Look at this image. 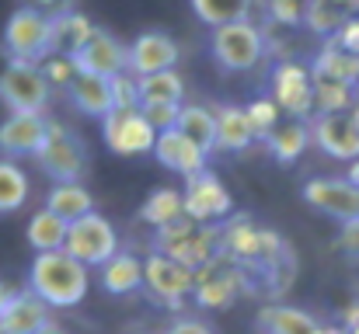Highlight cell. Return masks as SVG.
Wrapping results in <instances>:
<instances>
[{"mask_svg": "<svg viewBox=\"0 0 359 334\" xmlns=\"http://www.w3.org/2000/svg\"><path fill=\"white\" fill-rule=\"evenodd\" d=\"M244 115L251 122L255 139H269V132L279 125V105L272 98H255L251 105H244Z\"/></svg>", "mask_w": 359, "mask_h": 334, "instance_id": "36", "label": "cell"}, {"mask_svg": "<svg viewBox=\"0 0 359 334\" xmlns=\"http://www.w3.org/2000/svg\"><path fill=\"white\" fill-rule=\"evenodd\" d=\"M175 125H178L189 139H196L206 153L217 150V122H213V111L210 109H203V105H182Z\"/></svg>", "mask_w": 359, "mask_h": 334, "instance_id": "33", "label": "cell"}, {"mask_svg": "<svg viewBox=\"0 0 359 334\" xmlns=\"http://www.w3.org/2000/svg\"><path fill=\"white\" fill-rule=\"evenodd\" d=\"M304 202L339 223L359 220V185L349 178H311L304 185Z\"/></svg>", "mask_w": 359, "mask_h": 334, "instance_id": "14", "label": "cell"}, {"mask_svg": "<svg viewBox=\"0 0 359 334\" xmlns=\"http://www.w3.org/2000/svg\"><path fill=\"white\" fill-rule=\"evenodd\" d=\"M39 67H42L49 88H70V81L77 77V67H74L70 56H46Z\"/></svg>", "mask_w": 359, "mask_h": 334, "instance_id": "37", "label": "cell"}, {"mask_svg": "<svg viewBox=\"0 0 359 334\" xmlns=\"http://www.w3.org/2000/svg\"><path fill=\"white\" fill-rule=\"evenodd\" d=\"M248 289H251L248 268H241V265L227 261V258L220 254V258H213L210 265H203V268L196 272L192 296H196L203 307H210V310H227V307H234V300L244 296Z\"/></svg>", "mask_w": 359, "mask_h": 334, "instance_id": "7", "label": "cell"}, {"mask_svg": "<svg viewBox=\"0 0 359 334\" xmlns=\"http://www.w3.org/2000/svg\"><path fill=\"white\" fill-rule=\"evenodd\" d=\"M272 102L279 111L293 115V118H307L314 111V77L311 67L297 63V60H283L272 70Z\"/></svg>", "mask_w": 359, "mask_h": 334, "instance_id": "12", "label": "cell"}, {"mask_svg": "<svg viewBox=\"0 0 359 334\" xmlns=\"http://www.w3.org/2000/svg\"><path fill=\"white\" fill-rule=\"evenodd\" d=\"M74 109L88 118H105L112 111V88L105 77H95V74H77L67 88Z\"/></svg>", "mask_w": 359, "mask_h": 334, "instance_id": "21", "label": "cell"}, {"mask_svg": "<svg viewBox=\"0 0 359 334\" xmlns=\"http://www.w3.org/2000/svg\"><path fill=\"white\" fill-rule=\"evenodd\" d=\"M339 247H342L346 254L359 258V220L342 223V233H339Z\"/></svg>", "mask_w": 359, "mask_h": 334, "instance_id": "43", "label": "cell"}, {"mask_svg": "<svg viewBox=\"0 0 359 334\" xmlns=\"http://www.w3.org/2000/svg\"><path fill=\"white\" fill-rule=\"evenodd\" d=\"M28 174L21 171L18 160H0V216L4 213H18L28 202Z\"/></svg>", "mask_w": 359, "mask_h": 334, "instance_id": "31", "label": "cell"}, {"mask_svg": "<svg viewBox=\"0 0 359 334\" xmlns=\"http://www.w3.org/2000/svg\"><path fill=\"white\" fill-rule=\"evenodd\" d=\"M353 324H359V303H353V307L346 310V328H353Z\"/></svg>", "mask_w": 359, "mask_h": 334, "instance_id": "44", "label": "cell"}, {"mask_svg": "<svg viewBox=\"0 0 359 334\" xmlns=\"http://www.w3.org/2000/svg\"><path fill=\"white\" fill-rule=\"evenodd\" d=\"M356 105V88L335 81H314V109L318 111H349Z\"/></svg>", "mask_w": 359, "mask_h": 334, "instance_id": "35", "label": "cell"}, {"mask_svg": "<svg viewBox=\"0 0 359 334\" xmlns=\"http://www.w3.org/2000/svg\"><path fill=\"white\" fill-rule=\"evenodd\" d=\"M98 28L91 25L88 14L81 11H56L49 14V56H74L77 49L88 46V39L95 35Z\"/></svg>", "mask_w": 359, "mask_h": 334, "instance_id": "19", "label": "cell"}, {"mask_svg": "<svg viewBox=\"0 0 359 334\" xmlns=\"http://www.w3.org/2000/svg\"><path fill=\"white\" fill-rule=\"evenodd\" d=\"M46 209L56 213L60 220L74 223L88 213H95V195L81 185V181H56L46 195Z\"/></svg>", "mask_w": 359, "mask_h": 334, "instance_id": "25", "label": "cell"}, {"mask_svg": "<svg viewBox=\"0 0 359 334\" xmlns=\"http://www.w3.org/2000/svg\"><path fill=\"white\" fill-rule=\"evenodd\" d=\"M147 118H150V125L161 132V129H171L175 122H178V111L182 105H150V109H140Z\"/></svg>", "mask_w": 359, "mask_h": 334, "instance_id": "41", "label": "cell"}, {"mask_svg": "<svg viewBox=\"0 0 359 334\" xmlns=\"http://www.w3.org/2000/svg\"><path fill=\"white\" fill-rule=\"evenodd\" d=\"M42 324H49V307L32 289H14L0 310V334H35Z\"/></svg>", "mask_w": 359, "mask_h": 334, "instance_id": "20", "label": "cell"}, {"mask_svg": "<svg viewBox=\"0 0 359 334\" xmlns=\"http://www.w3.org/2000/svg\"><path fill=\"white\" fill-rule=\"evenodd\" d=\"M346 334H359V324H353V328H342Z\"/></svg>", "mask_w": 359, "mask_h": 334, "instance_id": "49", "label": "cell"}, {"mask_svg": "<svg viewBox=\"0 0 359 334\" xmlns=\"http://www.w3.org/2000/svg\"><path fill=\"white\" fill-rule=\"evenodd\" d=\"M332 42H335L339 49H346V53L359 56V14H349V18L342 21V28L332 35Z\"/></svg>", "mask_w": 359, "mask_h": 334, "instance_id": "40", "label": "cell"}, {"mask_svg": "<svg viewBox=\"0 0 359 334\" xmlns=\"http://www.w3.org/2000/svg\"><path fill=\"white\" fill-rule=\"evenodd\" d=\"M35 334H67V331H63L60 324H53V321H49V324H42V328H39Z\"/></svg>", "mask_w": 359, "mask_h": 334, "instance_id": "46", "label": "cell"}, {"mask_svg": "<svg viewBox=\"0 0 359 334\" xmlns=\"http://www.w3.org/2000/svg\"><path fill=\"white\" fill-rule=\"evenodd\" d=\"M182 216H185V209H182V192H178V188H168V185H164V188H154V192L147 195L143 209H140V220L150 223L154 230L182 220Z\"/></svg>", "mask_w": 359, "mask_h": 334, "instance_id": "30", "label": "cell"}, {"mask_svg": "<svg viewBox=\"0 0 359 334\" xmlns=\"http://www.w3.org/2000/svg\"><path fill=\"white\" fill-rule=\"evenodd\" d=\"M4 49L11 60L42 63L49 56V14L39 7H18L4 25Z\"/></svg>", "mask_w": 359, "mask_h": 334, "instance_id": "8", "label": "cell"}, {"mask_svg": "<svg viewBox=\"0 0 359 334\" xmlns=\"http://www.w3.org/2000/svg\"><path fill=\"white\" fill-rule=\"evenodd\" d=\"M67 226L70 223L60 220L56 213H49L46 206L28 220V230H25V237H28V244L39 251V254H46V251H63V240H67Z\"/></svg>", "mask_w": 359, "mask_h": 334, "instance_id": "29", "label": "cell"}, {"mask_svg": "<svg viewBox=\"0 0 359 334\" xmlns=\"http://www.w3.org/2000/svg\"><path fill=\"white\" fill-rule=\"evenodd\" d=\"M213 122H217V150L224 153H241L251 146L255 132H251V122L241 105H220L213 111Z\"/></svg>", "mask_w": 359, "mask_h": 334, "instance_id": "24", "label": "cell"}, {"mask_svg": "<svg viewBox=\"0 0 359 334\" xmlns=\"http://www.w3.org/2000/svg\"><path fill=\"white\" fill-rule=\"evenodd\" d=\"M102 289L109 296H129L136 289H143V261L129 251L112 254L105 265H102Z\"/></svg>", "mask_w": 359, "mask_h": 334, "instance_id": "22", "label": "cell"}, {"mask_svg": "<svg viewBox=\"0 0 359 334\" xmlns=\"http://www.w3.org/2000/svg\"><path fill=\"white\" fill-rule=\"evenodd\" d=\"M192 286H196V272H189L185 265L171 261L168 254H150L143 261V289L164 303L168 310H182L185 296H192Z\"/></svg>", "mask_w": 359, "mask_h": 334, "instance_id": "9", "label": "cell"}, {"mask_svg": "<svg viewBox=\"0 0 359 334\" xmlns=\"http://www.w3.org/2000/svg\"><path fill=\"white\" fill-rule=\"evenodd\" d=\"M150 153L157 157L161 167H168V171H175V174H182V178H192V174L206 171V157H210V153H206L196 139H189L178 125L161 129Z\"/></svg>", "mask_w": 359, "mask_h": 334, "instance_id": "15", "label": "cell"}, {"mask_svg": "<svg viewBox=\"0 0 359 334\" xmlns=\"http://www.w3.org/2000/svg\"><path fill=\"white\" fill-rule=\"evenodd\" d=\"M28 289L46 307H77L91 289V275L88 265H81L67 251H46L35 254L28 268Z\"/></svg>", "mask_w": 359, "mask_h": 334, "instance_id": "1", "label": "cell"}, {"mask_svg": "<svg viewBox=\"0 0 359 334\" xmlns=\"http://www.w3.org/2000/svg\"><path fill=\"white\" fill-rule=\"evenodd\" d=\"M192 4V14L210 25V28H220V25H231V21H244L255 7V0H189Z\"/></svg>", "mask_w": 359, "mask_h": 334, "instance_id": "32", "label": "cell"}, {"mask_svg": "<svg viewBox=\"0 0 359 334\" xmlns=\"http://www.w3.org/2000/svg\"><path fill=\"white\" fill-rule=\"evenodd\" d=\"M112 88V109H140V91H136V77L126 70V74H116L109 81Z\"/></svg>", "mask_w": 359, "mask_h": 334, "instance_id": "38", "label": "cell"}, {"mask_svg": "<svg viewBox=\"0 0 359 334\" xmlns=\"http://www.w3.org/2000/svg\"><path fill=\"white\" fill-rule=\"evenodd\" d=\"M346 178H349V181H356V185H359V160H353V164H349V174H346Z\"/></svg>", "mask_w": 359, "mask_h": 334, "instance_id": "47", "label": "cell"}, {"mask_svg": "<svg viewBox=\"0 0 359 334\" xmlns=\"http://www.w3.org/2000/svg\"><path fill=\"white\" fill-rule=\"evenodd\" d=\"M321 334H346V331H342V328H325V324H321Z\"/></svg>", "mask_w": 359, "mask_h": 334, "instance_id": "48", "label": "cell"}, {"mask_svg": "<svg viewBox=\"0 0 359 334\" xmlns=\"http://www.w3.org/2000/svg\"><path fill=\"white\" fill-rule=\"evenodd\" d=\"M63 251L88 268H102L112 254H119V230L102 213H88L67 226Z\"/></svg>", "mask_w": 359, "mask_h": 334, "instance_id": "5", "label": "cell"}, {"mask_svg": "<svg viewBox=\"0 0 359 334\" xmlns=\"http://www.w3.org/2000/svg\"><path fill=\"white\" fill-rule=\"evenodd\" d=\"M265 143H269V153H272L279 164H293V160H300V153L311 146V129H307L300 118H293V122L276 125Z\"/></svg>", "mask_w": 359, "mask_h": 334, "instance_id": "28", "label": "cell"}, {"mask_svg": "<svg viewBox=\"0 0 359 334\" xmlns=\"http://www.w3.org/2000/svg\"><path fill=\"white\" fill-rule=\"evenodd\" d=\"M157 247H161V254L185 265L189 272H199L203 265L220 258V226L182 216V220L157 230Z\"/></svg>", "mask_w": 359, "mask_h": 334, "instance_id": "2", "label": "cell"}, {"mask_svg": "<svg viewBox=\"0 0 359 334\" xmlns=\"http://www.w3.org/2000/svg\"><path fill=\"white\" fill-rule=\"evenodd\" d=\"M307 0H269V18L276 25H300Z\"/></svg>", "mask_w": 359, "mask_h": 334, "instance_id": "39", "label": "cell"}, {"mask_svg": "<svg viewBox=\"0 0 359 334\" xmlns=\"http://www.w3.org/2000/svg\"><path fill=\"white\" fill-rule=\"evenodd\" d=\"M11 296H14V289H11L7 282H0V310L7 307V300H11Z\"/></svg>", "mask_w": 359, "mask_h": 334, "instance_id": "45", "label": "cell"}, {"mask_svg": "<svg viewBox=\"0 0 359 334\" xmlns=\"http://www.w3.org/2000/svg\"><path fill=\"white\" fill-rule=\"evenodd\" d=\"M346 18H349V11L339 7L335 0H307V7H304V25L318 35H335Z\"/></svg>", "mask_w": 359, "mask_h": 334, "instance_id": "34", "label": "cell"}, {"mask_svg": "<svg viewBox=\"0 0 359 334\" xmlns=\"http://www.w3.org/2000/svg\"><path fill=\"white\" fill-rule=\"evenodd\" d=\"M164 334H213V328L199 317H178L175 324H168Z\"/></svg>", "mask_w": 359, "mask_h": 334, "instance_id": "42", "label": "cell"}, {"mask_svg": "<svg viewBox=\"0 0 359 334\" xmlns=\"http://www.w3.org/2000/svg\"><path fill=\"white\" fill-rule=\"evenodd\" d=\"M307 129H311V143H318L321 153L346 164L359 160V125L353 111H321Z\"/></svg>", "mask_w": 359, "mask_h": 334, "instance_id": "13", "label": "cell"}, {"mask_svg": "<svg viewBox=\"0 0 359 334\" xmlns=\"http://www.w3.org/2000/svg\"><path fill=\"white\" fill-rule=\"evenodd\" d=\"M136 91H140V109H150V105H182L185 81H182L178 70H161V74L136 77Z\"/></svg>", "mask_w": 359, "mask_h": 334, "instance_id": "27", "label": "cell"}, {"mask_svg": "<svg viewBox=\"0 0 359 334\" xmlns=\"http://www.w3.org/2000/svg\"><path fill=\"white\" fill-rule=\"evenodd\" d=\"M210 53H213V60H217L220 70H227V74H248L265 56V32L251 18L220 25V28H213Z\"/></svg>", "mask_w": 359, "mask_h": 334, "instance_id": "3", "label": "cell"}, {"mask_svg": "<svg viewBox=\"0 0 359 334\" xmlns=\"http://www.w3.org/2000/svg\"><path fill=\"white\" fill-rule=\"evenodd\" d=\"M102 132L109 150H116L122 157H140L154 150L157 129L150 125V118L140 109H112L102 118Z\"/></svg>", "mask_w": 359, "mask_h": 334, "instance_id": "11", "label": "cell"}, {"mask_svg": "<svg viewBox=\"0 0 359 334\" xmlns=\"http://www.w3.org/2000/svg\"><path fill=\"white\" fill-rule=\"evenodd\" d=\"M182 209H185L189 220L196 223H217V220H227L234 213V199H231L227 185L213 171H199V174L185 178Z\"/></svg>", "mask_w": 359, "mask_h": 334, "instance_id": "10", "label": "cell"}, {"mask_svg": "<svg viewBox=\"0 0 359 334\" xmlns=\"http://www.w3.org/2000/svg\"><path fill=\"white\" fill-rule=\"evenodd\" d=\"M35 160L53 181H81V174L88 167V150L77 139V132H70L63 122L49 118V129H46V139H42Z\"/></svg>", "mask_w": 359, "mask_h": 334, "instance_id": "6", "label": "cell"}, {"mask_svg": "<svg viewBox=\"0 0 359 334\" xmlns=\"http://www.w3.org/2000/svg\"><path fill=\"white\" fill-rule=\"evenodd\" d=\"M53 98V88L42 74L39 63H25V60H11L0 70V105L7 111H28V115H42Z\"/></svg>", "mask_w": 359, "mask_h": 334, "instance_id": "4", "label": "cell"}, {"mask_svg": "<svg viewBox=\"0 0 359 334\" xmlns=\"http://www.w3.org/2000/svg\"><path fill=\"white\" fill-rule=\"evenodd\" d=\"M129 49V60H126V70L133 77H147V74H161V70H175L182 49L178 42L168 35V32H143L133 39Z\"/></svg>", "mask_w": 359, "mask_h": 334, "instance_id": "16", "label": "cell"}, {"mask_svg": "<svg viewBox=\"0 0 359 334\" xmlns=\"http://www.w3.org/2000/svg\"><path fill=\"white\" fill-rule=\"evenodd\" d=\"M70 60H74L77 74H95V77L112 81L116 74H126L129 49L122 46L116 35H109V32H95V35L88 39V46L77 49Z\"/></svg>", "mask_w": 359, "mask_h": 334, "instance_id": "17", "label": "cell"}, {"mask_svg": "<svg viewBox=\"0 0 359 334\" xmlns=\"http://www.w3.org/2000/svg\"><path fill=\"white\" fill-rule=\"evenodd\" d=\"M311 77H314V81H335V84L356 88L359 84V56L339 49L335 42H328V46L318 53V60H314V67H311Z\"/></svg>", "mask_w": 359, "mask_h": 334, "instance_id": "26", "label": "cell"}, {"mask_svg": "<svg viewBox=\"0 0 359 334\" xmlns=\"http://www.w3.org/2000/svg\"><path fill=\"white\" fill-rule=\"evenodd\" d=\"M258 328L265 334H321V324L300 310V307H283V303H269L258 310Z\"/></svg>", "mask_w": 359, "mask_h": 334, "instance_id": "23", "label": "cell"}, {"mask_svg": "<svg viewBox=\"0 0 359 334\" xmlns=\"http://www.w3.org/2000/svg\"><path fill=\"white\" fill-rule=\"evenodd\" d=\"M46 129H49V118L46 115H28V111H11L4 122H0V153L7 160H18V157H35L42 139H46Z\"/></svg>", "mask_w": 359, "mask_h": 334, "instance_id": "18", "label": "cell"}]
</instances>
